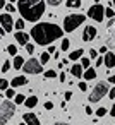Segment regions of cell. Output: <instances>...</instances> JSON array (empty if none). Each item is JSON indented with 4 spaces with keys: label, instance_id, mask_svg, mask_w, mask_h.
Masks as SVG:
<instances>
[{
    "label": "cell",
    "instance_id": "48",
    "mask_svg": "<svg viewBox=\"0 0 115 125\" xmlns=\"http://www.w3.org/2000/svg\"><path fill=\"white\" fill-rule=\"evenodd\" d=\"M108 4H110V5H112V9L115 10V0H110V2H108Z\"/></svg>",
    "mask_w": 115,
    "mask_h": 125
},
{
    "label": "cell",
    "instance_id": "7",
    "mask_svg": "<svg viewBox=\"0 0 115 125\" xmlns=\"http://www.w3.org/2000/svg\"><path fill=\"white\" fill-rule=\"evenodd\" d=\"M23 70L26 72V74H33V75H36V74H41V62L40 60H36V58H29L26 63H24V67H23Z\"/></svg>",
    "mask_w": 115,
    "mask_h": 125
},
{
    "label": "cell",
    "instance_id": "5",
    "mask_svg": "<svg viewBox=\"0 0 115 125\" xmlns=\"http://www.w3.org/2000/svg\"><path fill=\"white\" fill-rule=\"evenodd\" d=\"M110 91H108V84L106 82H96V86L91 89L89 93V103H98L103 96H106Z\"/></svg>",
    "mask_w": 115,
    "mask_h": 125
},
{
    "label": "cell",
    "instance_id": "17",
    "mask_svg": "<svg viewBox=\"0 0 115 125\" xmlns=\"http://www.w3.org/2000/svg\"><path fill=\"white\" fill-rule=\"evenodd\" d=\"M82 55H84L82 48L74 50V52H70V53H69V60H79V58H82Z\"/></svg>",
    "mask_w": 115,
    "mask_h": 125
},
{
    "label": "cell",
    "instance_id": "18",
    "mask_svg": "<svg viewBox=\"0 0 115 125\" xmlns=\"http://www.w3.org/2000/svg\"><path fill=\"white\" fill-rule=\"evenodd\" d=\"M65 5H67L69 9H79V7L82 5V2H81V0H67Z\"/></svg>",
    "mask_w": 115,
    "mask_h": 125
},
{
    "label": "cell",
    "instance_id": "34",
    "mask_svg": "<svg viewBox=\"0 0 115 125\" xmlns=\"http://www.w3.org/2000/svg\"><path fill=\"white\" fill-rule=\"evenodd\" d=\"M89 58H94V60L98 58V52H96L94 48H91V50H89Z\"/></svg>",
    "mask_w": 115,
    "mask_h": 125
},
{
    "label": "cell",
    "instance_id": "15",
    "mask_svg": "<svg viewBox=\"0 0 115 125\" xmlns=\"http://www.w3.org/2000/svg\"><path fill=\"white\" fill-rule=\"evenodd\" d=\"M70 74L74 75V77H82L84 74H82V65L81 63H74L72 67H70Z\"/></svg>",
    "mask_w": 115,
    "mask_h": 125
},
{
    "label": "cell",
    "instance_id": "9",
    "mask_svg": "<svg viewBox=\"0 0 115 125\" xmlns=\"http://www.w3.org/2000/svg\"><path fill=\"white\" fill-rule=\"evenodd\" d=\"M106 45L110 48L115 46V19H112L106 26Z\"/></svg>",
    "mask_w": 115,
    "mask_h": 125
},
{
    "label": "cell",
    "instance_id": "31",
    "mask_svg": "<svg viewBox=\"0 0 115 125\" xmlns=\"http://www.w3.org/2000/svg\"><path fill=\"white\" fill-rule=\"evenodd\" d=\"M81 65H82V69H86V70H88V69H91V67H89V58L82 57V58H81Z\"/></svg>",
    "mask_w": 115,
    "mask_h": 125
},
{
    "label": "cell",
    "instance_id": "14",
    "mask_svg": "<svg viewBox=\"0 0 115 125\" xmlns=\"http://www.w3.org/2000/svg\"><path fill=\"white\" fill-rule=\"evenodd\" d=\"M28 82V79L24 77V75H19V77H14L12 81H11V86L16 89V87H21V86H24Z\"/></svg>",
    "mask_w": 115,
    "mask_h": 125
},
{
    "label": "cell",
    "instance_id": "38",
    "mask_svg": "<svg viewBox=\"0 0 115 125\" xmlns=\"http://www.w3.org/2000/svg\"><path fill=\"white\" fill-rule=\"evenodd\" d=\"M72 96H74V94H72L70 91H67V93L64 94V98H65V101H70V98H72Z\"/></svg>",
    "mask_w": 115,
    "mask_h": 125
},
{
    "label": "cell",
    "instance_id": "4",
    "mask_svg": "<svg viewBox=\"0 0 115 125\" xmlns=\"http://www.w3.org/2000/svg\"><path fill=\"white\" fill-rule=\"evenodd\" d=\"M16 113V104L11 99H2L0 103V123H7Z\"/></svg>",
    "mask_w": 115,
    "mask_h": 125
},
{
    "label": "cell",
    "instance_id": "13",
    "mask_svg": "<svg viewBox=\"0 0 115 125\" xmlns=\"http://www.w3.org/2000/svg\"><path fill=\"white\" fill-rule=\"evenodd\" d=\"M103 58H105V67L106 69H113L115 67V53L108 52L106 55H103Z\"/></svg>",
    "mask_w": 115,
    "mask_h": 125
},
{
    "label": "cell",
    "instance_id": "32",
    "mask_svg": "<svg viewBox=\"0 0 115 125\" xmlns=\"http://www.w3.org/2000/svg\"><path fill=\"white\" fill-rule=\"evenodd\" d=\"M16 9H17V5H14V4H7V5H5V10H7V14H11V12H16Z\"/></svg>",
    "mask_w": 115,
    "mask_h": 125
},
{
    "label": "cell",
    "instance_id": "25",
    "mask_svg": "<svg viewBox=\"0 0 115 125\" xmlns=\"http://www.w3.org/2000/svg\"><path fill=\"white\" fill-rule=\"evenodd\" d=\"M53 77H58V74H57L53 69H50V70L45 72V79H53Z\"/></svg>",
    "mask_w": 115,
    "mask_h": 125
},
{
    "label": "cell",
    "instance_id": "2",
    "mask_svg": "<svg viewBox=\"0 0 115 125\" xmlns=\"http://www.w3.org/2000/svg\"><path fill=\"white\" fill-rule=\"evenodd\" d=\"M45 9H46V4L43 0H19L17 2V10L21 17L28 22L38 24V21L45 14Z\"/></svg>",
    "mask_w": 115,
    "mask_h": 125
},
{
    "label": "cell",
    "instance_id": "37",
    "mask_svg": "<svg viewBox=\"0 0 115 125\" xmlns=\"http://www.w3.org/2000/svg\"><path fill=\"white\" fill-rule=\"evenodd\" d=\"M26 52H28V53H33V52H34V45H31V43H29V45L26 46Z\"/></svg>",
    "mask_w": 115,
    "mask_h": 125
},
{
    "label": "cell",
    "instance_id": "22",
    "mask_svg": "<svg viewBox=\"0 0 115 125\" xmlns=\"http://www.w3.org/2000/svg\"><path fill=\"white\" fill-rule=\"evenodd\" d=\"M113 16H115V10H113V9H112V5L108 4V7H106V10H105V17L113 19Z\"/></svg>",
    "mask_w": 115,
    "mask_h": 125
},
{
    "label": "cell",
    "instance_id": "23",
    "mask_svg": "<svg viewBox=\"0 0 115 125\" xmlns=\"http://www.w3.org/2000/svg\"><path fill=\"white\" fill-rule=\"evenodd\" d=\"M69 46H70V40H69V38H65V40H62V45H60V50H62V52H67V50H69Z\"/></svg>",
    "mask_w": 115,
    "mask_h": 125
},
{
    "label": "cell",
    "instance_id": "33",
    "mask_svg": "<svg viewBox=\"0 0 115 125\" xmlns=\"http://www.w3.org/2000/svg\"><path fill=\"white\" fill-rule=\"evenodd\" d=\"M23 28H24V19H17L16 21V29L17 31H23Z\"/></svg>",
    "mask_w": 115,
    "mask_h": 125
},
{
    "label": "cell",
    "instance_id": "35",
    "mask_svg": "<svg viewBox=\"0 0 115 125\" xmlns=\"http://www.w3.org/2000/svg\"><path fill=\"white\" fill-rule=\"evenodd\" d=\"M48 5H52V7H57V5H60V0H48Z\"/></svg>",
    "mask_w": 115,
    "mask_h": 125
},
{
    "label": "cell",
    "instance_id": "1",
    "mask_svg": "<svg viewBox=\"0 0 115 125\" xmlns=\"http://www.w3.org/2000/svg\"><path fill=\"white\" fill-rule=\"evenodd\" d=\"M31 38L38 43V45H48L52 46V41L62 38L64 29L53 22H38L31 28Z\"/></svg>",
    "mask_w": 115,
    "mask_h": 125
},
{
    "label": "cell",
    "instance_id": "45",
    "mask_svg": "<svg viewBox=\"0 0 115 125\" xmlns=\"http://www.w3.org/2000/svg\"><path fill=\"white\" fill-rule=\"evenodd\" d=\"M100 53H105V55H106V53H108V48H106V46H101V48H100Z\"/></svg>",
    "mask_w": 115,
    "mask_h": 125
},
{
    "label": "cell",
    "instance_id": "47",
    "mask_svg": "<svg viewBox=\"0 0 115 125\" xmlns=\"http://www.w3.org/2000/svg\"><path fill=\"white\" fill-rule=\"evenodd\" d=\"M110 115H112V116H115V106H112V108H110Z\"/></svg>",
    "mask_w": 115,
    "mask_h": 125
},
{
    "label": "cell",
    "instance_id": "49",
    "mask_svg": "<svg viewBox=\"0 0 115 125\" xmlns=\"http://www.w3.org/2000/svg\"><path fill=\"white\" fill-rule=\"evenodd\" d=\"M53 125H69V123H65V122H57V123H53Z\"/></svg>",
    "mask_w": 115,
    "mask_h": 125
},
{
    "label": "cell",
    "instance_id": "50",
    "mask_svg": "<svg viewBox=\"0 0 115 125\" xmlns=\"http://www.w3.org/2000/svg\"><path fill=\"white\" fill-rule=\"evenodd\" d=\"M21 125H28V123H21Z\"/></svg>",
    "mask_w": 115,
    "mask_h": 125
},
{
    "label": "cell",
    "instance_id": "43",
    "mask_svg": "<svg viewBox=\"0 0 115 125\" xmlns=\"http://www.w3.org/2000/svg\"><path fill=\"white\" fill-rule=\"evenodd\" d=\"M58 79H60V82H65V81H67V75H65V72H62V74L58 75Z\"/></svg>",
    "mask_w": 115,
    "mask_h": 125
},
{
    "label": "cell",
    "instance_id": "21",
    "mask_svg": "<svg viewBox=\"0 0 115 125\" xmlns=\"http://www.w3.org/2000/svg\"><path fill=\"white\" fill-rule=\"evenodd\" d=\"M48 60H50V53H48V52H43V53H40V62H41V65H45Z\"/></svg>",
    "mask_w": 115,
    "mask_h": 125
},
{
    "label": "cell",
    "instance_id": "29",
    "mask_svg": "<svg viewBox=\"0 0 115 125\" xmlns=\"http://www.w3.org/2000/svg\"><path fill=\"white\" fill-rule=\"evenodd\" d=\"M9 84H11V82H9L7 79H0V89H2V91H7V89H9Z\"/></svg>",
    "mask_w": 115,
    "mask_h": 125
},
{
    "label": "cell",
    "instance_id": "30",
    "mask_svg": "<svg viewBox=\"0 0 115 125\" xmlns=\"http://www.w3.org/2000/svg\"><path fill=\"white\" fill-rule=\"evenodd\" d=\"M106 113H108V110H106L105 106H100V108L96 110V116H105Z\"/></svg>",
    "mask_w": 115,
    "mask_h": 125
},
{
    "label": "cell",
    "instance_id": "42",
    "mask_svg": "<svg viewBox=\"0 0 115 125\" xmlns=\"http://www.w3.org/2000/svg\"><path fill=\"white\" fill-rule=\"evenodd\" d=\"M48 53H50V55H53V53L57 55V50H55V46H53V45H52V46H48Z\"/></svg>",
    "mask_w": 115,
    "mask_h": 125
},
{
    "label": "cell",
    "instance_id": "20",
    "mask_svg": "<svg viewBox=\"0 0 115 125\" xmlns=\"http://www.w3.org/2000/svg\"><path fill=\"white\" fill-rule=\"evenodd\" d=\"M96 77V70L94 69H88V70H84V79L86 81H93Z\"/></svg>",
    "mask_w": 115,
    "mask_h": 125
},
{
    "label": "cell",
    "instance_id": "46",
    "mask_svg": "<svg viewBox=\"0 0 115 125\" xmlns=\"http://www.w3.org/2000/svg\"><path fill=\"white\" fill-rule=\"evenodd\" d=\"M108 82H112V84L115 86V75H110V79H108Z\"/></svg>",
    "mask_w": 115,
    "mask_h": 125
},
{
    "label": "cell",
    "instance_id": "24",
    "mask_svg": "<svg viewBox=\"0 0 115 125\" xmlns=\"http://www.w3.org/2000/svg\"><path fill=\"white\" fill-rule=\"evenodd\" d=\"M5 50H7L9 55H16V57H17V46H16V45H9Z\"/></svg>",
    "mask_w": 115,
    "mask_h": 125
},
{
    "label": "cell",
    "instance_id": "28",
    "mask_svg": "<svg viewBox=\"0 0 115 125\" xmlns=\"http://www.w3.org/2000/svg\"><path fill=\"white\" fill-rule=\"evenodd\" d=\"M26 99H28V98H26V94H17L14 101H16V104H21V103H26Z\"/></svg>",
    "mask_w": 115,
    "mask_h": 125
},
{
    "label": "cell",
    "instance_id": "16",
    "mask_svg": "<svg viewBox=\"0 0 115 125\" xmlns=\"http://www.w3.org/2000/svg\"><path fill=\"white\" fill-rule=\"evenodd\" d=\"M24 58L21 57V55H17V57H14V70H23V67H24Z\"/></svg>",
    "mask_w": 115,
    "mask_h": 125
},
{
    "label": "cell",
    "instance_id": "11",
    "mask_svg": "<svg viewBox=\"0 0 115 125\" xmlns=\"http://www.w3.org/2000/svg\"><path fill=\"white\" fill-rule=\"evenodd\" d=\"M14 38H16V41L19 43V45H23L24 48L29 45V38H31V34H28V33H24V31H17L16 34H14Z\"/></svg>",
    "mask_w": 115,
    "mask_h": 125
},
{
    "label": "cell",
    "instance_id": "26",
    "mask_svg": "<svg viewBox=\"0 0 115 125\" xmlns=\"http://www.w3.org/2000/svg\"><path fill=\"white\" fill-rule=\"evenodd\" d=\"M11 67H12V63H11L9 60H5V62L2 63V69H0V70H2V72L5 74V72H9V70H11Z\"/></svg>",
    "mask_w": 115,
    "mask_h": 125
},
{
    "label": "cell",
    "instance_id": "19",
    "mask_svg": "<svg viewBox=\"0 0 115 125\" xmlns=\"http://www.w3.org/2000/svg\"><path fill=\"white\" fill-rule=\"evenodd\" d=\"M28 108H34L36 104H38V98L36 96H28V99H26V103H24Z\"/></svg>",
    "mask_w": 115,
    "mask_h": 125
},
{
    "label": "cell",
    "instance_id": "3",
    "mask_svg": "<svg viewBox=\"0 0 115 125\" xmlns=\"http://www.w3.org/2000/svg\"><path fill=\"white\" fill-rule=\"evenodd\" d=\"M84 21H86V16H82V14H69V16L64 19L62 29H64L65 33H72V31H76Z\"/></svg>",
    "mask_w": 115,
    "mask_h": 125
},
{
    "label": "cell",
    "instance_id": "8",
    "mask_svg": "<svg viewBox=\"0 0 115 125\" xmlns=\"http://www.w3.org/2000/svg\"><path fill=\"white\" fill-rule=\"evenodd\" d=\"M0 26L5 29V33H11L14 29L16 22H14V19H12L11 14H0Z\"/></svg>",
    "mask_w": 115,
    "mask_h": 125
},
{
    "label": "cell",
    "instance_id": "10",
    "mask_svg": "<svg viewBox=\"0 0 115 125\" xmlns=\"http://www.w3.org/2000/svg\"><path fill=\"white\" fill-rule=\"evenodd\" d=\"M96 34H98V31L94 26H86L82 31V41H93L96 38Z\"/></svg>",
    "mask_w": 115,
    "mask_h": 125
},
{
    "label": "cell",
    "instance_id": "41",
    "mask_svg": "<svg viewBox=\"0 0 115 125\" xmlns=\"http://www.w3.org/2000/svg\"><path fill=\"white\" fill-rule=\"evenodd\" d=\"M108 98H110V99H115V87H112V89H110V93H108Z\"/></svg>",
    "mask_w": 115,
    "mask_h": 125
},
{
    "label": "cell",
    "instance_id": "40",
    "mask_svg": "<svg viewBox=\"0 0 115 125\" xmlns=\"http://www.w3.org/2000/svg\"><path fill=\"white\" fill-rule=\"evenodd\" d=\"M84 113H86V115H91V113H93V108H91L89 104H88V106H84Z\"/></svg>",
    "mask_w": 115,
    "mask_h": 125
},
{
    "label": "cell",
    "instance_id": "12",
    "mask_svg": "<svg viewBox=\"0 0 115 125\" xmlns=\"http://www.w3.org/2000/svg\"><path fill=\"white\" fill-rule=\"evenodd\" d=\"M23 120H24V123H28V125H40V118L34 115V113H24L23 115Z\"/></svg>",
    "mask_w": 115,
    "mask_h": 125
},
{
    "label": "cell",
    "instance_id": "39",
    "mask_svg": "<svg viewBox=\"0 0 115 125\" xmlns=\"http://www.w3.org/2000/svg\"><path fill=\"white\" fill-rule=\"evenodd\" d=\"M45 110H53V103L52 101H46L45 103Z\"/></svg>",
    "mask_w": 115,
    "mask_h": 125
},
{
    "label": "cell",
    "instance_id": "27",
    "mask_svg": "<svg viewBox=\"0 0 115 125\" xmlns=\"http://www.w3.org/2000/svg\"><path fill=\"white\" fill-rule=\"evenodd\" d=\"M16 96H17V94L14 93V87H11V89H7V91H5V98H7V99H12V98L16 99Z\"/></svg>",
    "mask_w": 115,
    "mask_h": 125
},
{
    "label": "cell",
    "instance_id": "6",
    "mask_svg": "<svg viewBox=\"0 0 115 125\" xmlns=\"http://www.w3.org/2000/svg\"><path fill=\"white\" fill-rule=\"evenodd\" d=\"M105 7L101 5V4H93L89 9H88V17L89 19H93V21H96V22H101L103 19H105Z\"/></svg>",
    "mask_w": 115,
    "mask_h": 125
},
{
    "label": "cell",
    "instance_id": "36",
    "mask_svg": "<svg viewBox=\"0 0 115 125\" xmlns=\"http://www.w3.org/2000/svg\"><path fill=\"white\" fill-rule=\"evenodd\" d=\"M103 63H105V58H103V57H98V58H96V67H100V65H103Z\"/></svg>",
    "mask_w": 115,
    "mask_h": 125
},
{
    "label": "cell",
    "instance_id": "44",
    "mask_svg": "<svg viewBox=\"0 0 115 125\" xmlns=\"http://www.w3.org/2000/svg\"><path fill=\"white\" fill-rule=\"evenodd\" d=\"M79 89H81V91H86V89H88V84H86V82H79Z\"/></svg>",
    "mask_w": 115,
    "mask_h": 125
}]
</instances>
